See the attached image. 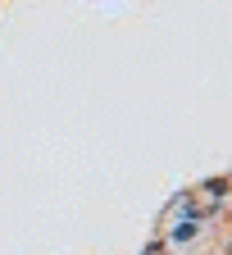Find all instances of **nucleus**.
<instances>
[]
</instances>
